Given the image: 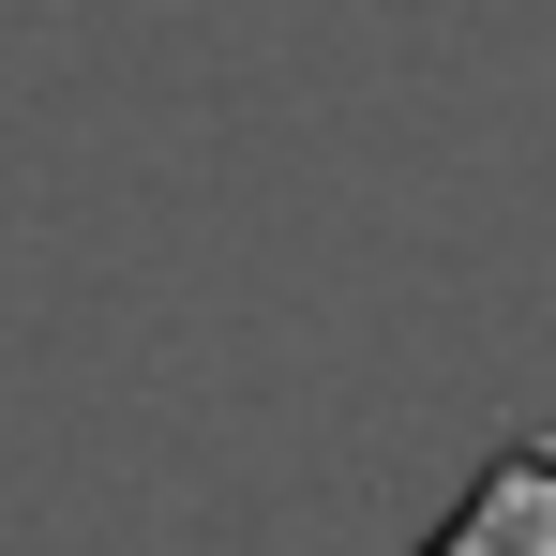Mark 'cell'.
Instances as JSON below:
<instances>
[{"label":"cell","mask_w":556,"mask_h":556,"mask_svg":"<svg viewBox=\"0 0 556 556\" xmlns=\"http://www.w3.org/2000/svg\"><path fill=\"white\" fill-rule=\"evenodd\" d=\"M421 556H556V437L481 452V481L437 511V542H421Z\"/></svg>","instance_id":"obj_1"}]
</instances>
